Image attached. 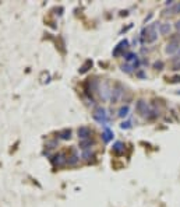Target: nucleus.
Instances as JSON below:
<instances>
[{
  "label": "nucleus",
  "instance_id": "nucleus-1",
  "mask_svg": "<svg viewBox=\"0 0 180 207\" xmlns=\"http://www.w3.org/2000/svg\"><path fill=\"white\" fill-rule=\"evenodd\" d=\"M156 38H158V32H156V30H155V24L148 25V27L144 28L143 32H141V39H143V42H145V44H154V42L156 41Z\"/></svg>",
  "mask_w": 180,
  "mask_h": 207
},
{
  "label": "nucleus",
  "instance_id": "nucleus-2",
  "mask_svg": "<svg viewBox=\"0 0 180 207\" xmlns=\"http://www.w3.org/2000/svg\"><path fill=\"white\" fill-rule=\"evenodd\" d=\"M135 109H137V112L141 115V116H148L149 117V113H151V109H149V106H148V104L145 102V101H143V99H140L137 102V105H135Z\"/></svg>",
  "mask_w": 180,
  "mask_h": 207
},
{
  "label": "nucleus",
  "instance_id": "nucleus-3",
  "mask_svg": "<svg viewBox=\"0 0 180 207\" xmlns=\"http://www.w3.org/2000/svg\"><path fill=\"white\" fill-rule=\"evenodd\" d=\"M123 92H124V88L121 87V84L117 83V84H116V85L112 88V94H110V99H112V102H117V101L121 98Z\"/></svg>",
  "mask_w": 180,
  "mask_h": 207
},
{
  "label": "nucleus",
  "instance_id": "nucleus-4",
  "mask_svg": "<svg viewBox=\"0 0 180 207\" xmlns=\"http://www.w3.org/2000/svg\"><path fill=\"white\" fill-rule=\"evenodd\" d=\"M52 162H53L56 167H63V165L68 164V157H66L64 153H57V154H55V155H53Z\"/></svg>",
  "mask_w": 180,
  "mask_h": 207
},
{
  "label": "nucleus",
  "instance_id": "nucleus-5",
  "mask_svg": "<svg viewBox=\"0 0 180 207\" xmlns=\"http://www.w3.org/2000/svg\"><path fill=\"white\" fill-rule=\"evenodd\" d=\"M94 119L98 120V122H101V123H105V122L108 120L106 111H105L102 106H98V108H95V111H94Z\"/></svg>",
  "mask_w": 180,
  "mask_h": 207
},
{
  "label": "nucleus",
  "instance_id": "nucleus-6",
  "mask_svg": "<svg viewBox=\"0 0 180 207\" xmlns=\"http://www.w3.org/2000/svg\"><path fill=\"white\" fill-rule=\"evenodd\" d=\"M99 91H101L102 99H108V98H110V94H112V88H110V85H109V81L105 80L103 83L101 84V87H99Z\"/></svg>",
  "mask_w": 180,
  "mask_h": 207
},
{
  "label": "nucleus",
  "instance_id": "nucleus-7",
  "mask_svg": "<svg viewBox=\"0 0 180 207\" xmlns=\"http://www.w3.org/2000/svg\"><path fill=\"white\" fill-rule=\"evenodd\" d=\"M179 46H180V42L179 41H169V44L166 45L165 48V52L168 55H174V53H179Z\"/></svg>",
  "mask_w": 180,
  "mask_h": 207
},
{
  "label": "nucleus",
  "instance_id": "nucleus-8",
  "mask_svg": "<svg viewBox=\"0 0 180 207\" xmlns=\"http://www.w3.org/2000/svg\"><path fill=\"white\" fill-rule=\"evenodd\" d=\"M77 134L81 140H87V139H91V134H92V130L87 126H81V127L77 130Z\"/></svg>",
  "mask_w": 180,
  "mask_h": 207
},
{
  "label": "nucleus",
  "instance_id": "nucleus-9",
  "mask_svg": "<svg viewBox=\"0 0 180 207\" xmlns=\"http://www.w3.org/2000/svg\"><path fill=\"white\" fill-rule=\"evenodd\" d=\"M170 31H172L170 22H162V24L159 25V32L162 34V35H169Z\"/></svg>",
  "mask_w": 180,
  "mask_h": 207
},
{
  "label": "nucleus",
  "instance_id": "nucleus-10",
  "mask_svg": "<svg viewBox=\"0 0 180 207\" xmlns=\"http://www.w3.org/2000/svg\"><path fill=\"white\" fill-rule=\"evenodd\" d=\"M95 143H94L92 139H87V140H81L80 141V148H82L84 151H87L88 148H91V145H94Z\"/></svg>",
  "mask_w": 180,
  "mask_h": 207
},
{
  "label": "nucleus",
  "instance_id": "nucleus-11",
  "mask_svg": "<svg viewBox=\"0 0 180 207\" xmlns=\"http://www.w3.org/2000/svg\"><path fill=\"white\" fill-rule=\"evenodd\" d=\"M127 46H129V42H127L126 39H124V41H121L120 44L117 45V48H116V49L113 50V55H115V56H117L119 53H120L123 49H127Z\"/></svg>",
  "mask_w": 180,
  "mask_h": 207
},
{
  "label": "nucleus",
  "instance_id": "nucleus-12",
  "mask_svg": "<svg viewBox=\"0 0 180 207\" xmlns=\"http://www.w3.org/2000/svg\"><path fill=\"white\" fill-rule=\"evenodd\" d=\"M113 151H115V153H117V154H120L121 151H124V144L121 141L115 143V145H113Z\"/></svg>",
  "mask_w": 180,
  "mask_h": 207
},
{
  "label": "nucleus",
  "instance_id": "nucleus-13",
  "mask_svg": "<svg viewBox=\"0 0 180 207\" xmlns=\"http://www.w3.org/2000/svg\"><path fill=\"white\" fill-rule=\"evenodd\" d=\"M59 137L62 140H68L71 137V130H68V129H66V130H63V131H60L59 133Z\"/></svg>",
  "mask_w": 180,
  "mask_h": 207
},
{
  "label": "nucleus",
  "instance_id": "nucleus-14",
  "mask_svg": "<svg viewBox=\"0 0 180 207\" xmlns=\"http://www.w3.org/2000/svg\"><path fill=\"white\" fill-rule=\"evenodd\" d=\"M78 155H77L76 151H73V154H71V157H68V164L70 165H76L77 162H78Z\"/></svg>",
  "mask_w": 180,
  "mask_h": 207
},
{
  "label": "nucleus",
  "instance_id": "nucleus-15",
  "mask_svg": "<svg viewBox=\"0 0 180 207\" xmlns=\"http://www.w3.org/2000/svg\"><path fill=\"white\" fill-rule=\"evenodd\" d=\"M113 137V133L110 131V129L109 127H105V133H103V140L105 141H109L110 139Z\"/></svg>",
  "mask_w": 180,
  "mask_h": 207
},
{
  "label": "nucleus",
  "instance_id": "nucleus-16",
  "mask_svg": "<svg viewBox=\"0 0 180 207\" xmlns=\"http://www.w3.org/2000/svg\"><path fill=\"white\" fill-rule=\"evenodd\" d=\"M169 11H170L172 14H177V13H180V3H176V4H173L170 8H169Z\"/></svg>",
  "mask_w": 180,
  "mask_h": 207
},
{
  "label": "nucleus",
  "instance_id": "nucleus-17",
  "mask_svg": "<svg viewBox=\"0 0 180 207\" xmlns=\"http://www.w3.org/2000/svg\"><path fill=\"white\" fill-rule=\"evenodd\" d=\"M127 113H129V106H123V108L119 111V116L120 117H124V116H127Z\"/></svg>",
  "mask_w": 180,
  "mask_h": 207
},
{
  "label": "nucleus",
  "instance_id": "nucleus-18",
  "mask_svg": "<svg viewBox=\"0 0 180 207\" xmlns=\"http://www.w3.org/2000/svg\"><path fill=\"white\" fill-rule=\"evenodd\" d=\"M124 58H126V60H127V62H131L133 59H135V58H137V56H135L134 53H127V55L124 56Z\"/></svg>",
  "mask_w": 180,
  "mask_h": 207
},
{
  "label": "nucleus",
  "instance_id": "nucleus-19",
  "mask_svg": "<svg viewBox=\"0 0 180 207\" xmlns=\"http://www.w3.org/2000/svg\"><path fill=\"white\" fill-rule=\"evenodd\" d=\"M162 66H163V63H162V62H156V63L154 64V67H155L156 70H162Z\"/></svg>",
  "mask_w": 180,
  "mask_h": 207
},
{
  "label": "nucleus",
  "instance_id": "nucleus-20",
  "mask_svg": "<svg viewBox=\"0 0 180 207\" xmlns=\"http://www.w3.org/2000/svg\"><path fill=\"white\" fill-rule=\"evenodd\" d=\"M131 127V123L130 122H123L121 123V129H130Z\"/></svg>",
  "mask_w": 180,
  "mask_h": 207
},
{
  "label": "nucleus",
  "instance_id": "nucleus-21",
  "mask_svg": "<svg viewBox=\"0 0 180 207\" xmlns=\"http://www.w3.org/2000/svg\"><path fill=\"white\" fill-rule=\"evenodd\" d=\"M123 71L131 73V66H130V64H126V66H123Z\"/></svg>",
  "mask_w": 180,
  "mask_h": 207
},
{
  "label": "nucleus",
  "instance_id": "nucleus-22",
  "mask_svg": "<svg viewBox=\"0 0 180 207\" xmlns=\"http://www.w3.org/2000/svg\"><path fill=\"white\" fill-rule=\"evenodd\" d=\"M174 27H176V30H177V31H179V32H180V20H179V21H176V24H174Z\"/></svg>",
  "mask_w": 180,
  "mask_h": 207
}]
</instances>
